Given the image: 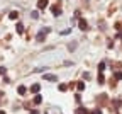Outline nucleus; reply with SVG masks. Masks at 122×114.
Instances as JSON below:
<instances>
[{"mask_svg":"<svg viewBox=\"0 0 122 114\" xmlns=\"http://www.w3.org/2000/svg\"><path fill=\"white\" fill-rule=\"evenodd\" d=\"M44 80H48V82H56V80H58V77L53 75V73H44Z\"/></svg>","mask_w":122,"mask_h":114,"instance_id":"1","label":"nucleus"},{"mask_svg":"<svg viewBox=\"0 0 122 114\" xmlns=\"http://www.w3.org/2000/svg\"><path fill=\"white\" fill-rule=\"evenodd\" d=\"M78 27H80V29L81 31H87V20H85V19H80V20H78Z\"/></svg>","mask_w":122,"mask_h":114,"instance_id":"2","label":"nucleus"},{"mask_svg":"<svg viewBox=\"0 0 122 114\" xmlns=\"http://www.w3.org/2000/svg\"><path fill=\"white\" fill-rule=\"evenodd\" d=\"M37 7H39V9H46V7H48V0H39Z\"/></svg>","mask_w":122,"mask_h":114,"instance_id":"3","label":"nucleus"},{"mask_svg":"<svg viewBox=\"0 0 122 114\" xmlns=\"http://www.w3.org/2000/svg\"><path fill=\"white\" fill-rule=\"evenodd\" d=\"M39 89H41V85H39V83H32V87H31V92H34V94H37V92H39Z\"/></svg>","mask_w":122,"mask_h":114,"instance_id":"4","label":"nucleus"},{"mask_svg":"<svg viewBox=\"0 0 122 114\" xmlns=\"http://www.w3.org/2000/svg\"><path fill=\"white\" fill-rule=\"evenodd\" d=\"M44 36H46V32H44V31H41V32L37 34V36H36V39H37V41L41 43V41H44Z\"/></svg>","mask_w":122,"mask_h":114,"instance_id":"5","label":"nucleus"},{"mask_svg":"<svg viewBox=\"0 0 122 114\" xmlns=\"http://www.w3.org/2000/svg\"><path fill=\"white\" fill-rule=\"evenodd\" d=\"M15 31H17L19 34H22V32H24V26H22V24H20V22H19V24L15 26Z\"/></svg>","mask_w":122,"mask_h":114,"instance_id":"6","label":"nucleus"},{"mask_svg":"<svg viewBox=\"0 0 122 114\" xmlns=\"http://www.w3.org/2000/svg\"><path fill=\"white\" fill-rule=\"evenodd\" d=\"M51 10H53V14H54V16H59V14H61V9H58V7H51Z\"/></svg>","mask_w":122,"mask_h":114,"instance_id":"7","label":"nucleus"},{"mask_svg":"<svg viewBox=\"0 0 122 114\" xmlns=\"http://www.w3.org/2000/svg\"><path fill=\"white\" fill-rule=\"evenodd\" d=\"M26 90H27V89L24 87V85H20V87L17 89V92H19V94H20V95H24V94H26Z\"/></svg>","mask_w":122,"mask_h":114,"instance_id":"8","label":"nucleus"},{"mask_svg":"<svg viewBox=\"0 0 122 114\" xmlns=\"http://www.w3.org/2000/svg\"><path fill=\"white\" fill-rule=\"evenodd\" d=\"M9 17H10L12 20H15V19L19 17V12H10V14H9Z\"/></svg>","mask_w":122,"mask_h":114,"instance_id":"9","label":"nucleus"},{"mask_svg":"<svg viewBox=\"0 0 122 114\" xmlns=\"http://www.w3.org/2000/svg\"><path fill=\"white\" fill-rule=\"evenodd\" d=\"M41 102H42V97L41 95H36L34 97V104H41Z\"/></svg>","mask_w":122,"mask_h":114,"instance_id":"10","label":"nucleus"},{"mask_svg":"<svg viewBox=\"0 0 122 114\" xmlns=\"http://www.w3.org/2000/svg\"><path fill=\"white\" fill-rule=\"evenodd\" d=\"M105 70V63L102 61V63H98V72H104Z\"/></svg>","mask_w":122,"mask_h":114,"instance_id":"11","label":"nucleus"},{"mask_svg":"<svg viewBox=\"0 0 122 114\" xmlns=\"http://www.w3.org/2000/svg\"><path fill=\"white\" fill-rule=\"evenodd\" d=\"M31 17H32V19H37V17H39V12H37V10H34V12L31 14Z\"/></svg>","mask_w":122,"mask_h":114,"instance_id":"12","label":"nucleus"},{"mask_svg":"<svg viewBox=\"0 0 122 114\" xmlns=\"http://www.w3.org/2000/svg\"><path fill=\"white\" fill-rule=\"evenodd\" d=\"M98 82H100V83H104V82H105V78H104L102 73H98Z\"/></svg>","mask_w":122,"mask_h":114,"instance_id":"13","label":"nucleus"},{"mask_svg":"<svg viewBox=\"0 0 122 114\" xmlns=\"http://www.w3.org/2000/svg\"><path fill=\"white\" fill-rule=\"evenodd\" d=\"M76 87H78V90H83V89H85V83H83V82H80V83L76 85Z\"/></svg>","mask_w":122,"mask_h":114,"instance_id":"14","label":"nucleus"},{"mask_svg":"<svg viewBox=\"0 0 122 114\" xmlns=\"http://www.w3.org/2000/svg\"><path fill=\"white\" fill-rule=\"evenodd\" d=\"M115 78H117V80H122V73L117 72V73H115Z\"/></svg>","mask_w":122,"mask_h":114,"instance_id":"15","label":"nucleus"},{"mask_svg":"<svg viewBox=\"0 0 122 114\" xmlns=\"http://www.w3.org/2000/svg\"><path fill=\"white\" fill-rule=\"evenodd\" d=\"M92 114H100V109H97V111H93Z\"/></svg>","mask_w":122,"mask_h":114,"instance_id":"16","label":"nucleus"},{"mask_svg":"<svg viewBox=\"0 0 122 114\" xmlns=\"http://www.w3.org/2000/svg\"><path fill=\"white\" fill-rule=\"evenodd\" d=\"M0 114H5V111H0Z\"/></svg>","mask_w":122,"mask_h":114,"instance_id":"17","label":"nucleus"},{"mask_svg":"<svg viewBox=\"0 0 122 114\" xmlns=\"http://www.w3.org/2000/svg\"><path fill=\"white\" fill-rule=\"evenodd\" d=\"M0 95H2V94H0Z\"/></svg>","mask_w":122,"mask_h":114,"instance_id":"18","label":"nucleus"}]
</instances>
